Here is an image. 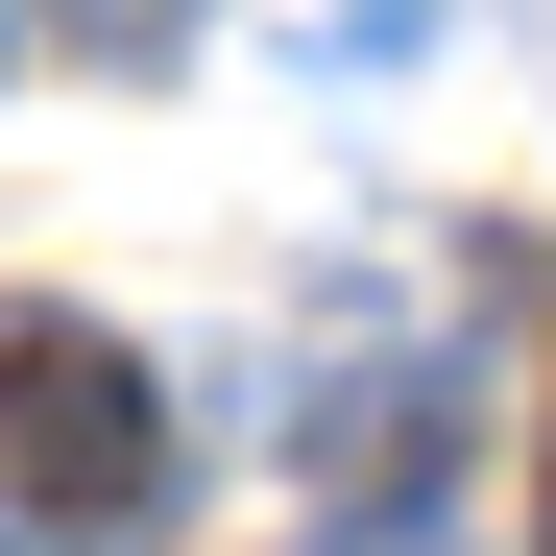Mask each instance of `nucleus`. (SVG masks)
Here are the masks:
<instances>
[{
    "label": "nucleus",
    "mask_w": 556,
    "mask_h": 556,
    "mask_svg": "<svg viewBox=\"0 0 556 556\" xmlns=\"http://www.w3.org/2000/svg\"><path fill=\"white\" fill-rule=\"evenodd\" d=\"M0 484L25 508H146L169 484V412L98 315H0Z\"/></svg>",
    "instance_id": "nucleus-1"
},
{
    "label": "nucleus",
    "mask_w": 556,
    "mask_h": 556,
    "mask_svg": "<svg viewBox=\"0 0 556 556\" xmlns=\"http://www.w3.org/2000/svg\"><path fill=\"white\" fill-rule=\"evenodd\" d=\"M339 556H412V532H339Z\"/></svg>",
    "instance_id": "nucleus-2"
},
{
    "label": "nucleus",
    "mask_w": 556,
    "mask_h": 556,
    "mask_svg": "<svg viewBox=\"0 0 556 556\" xmlns=\"http://www.w3.org/2000/svg\"><path fill=\"white\" fill-rule=\"evenodd\" d=\"M0 556H73V532H0Z\"/></svg>",
    "instance_id": "nucleus-3"
}]
</instances>
